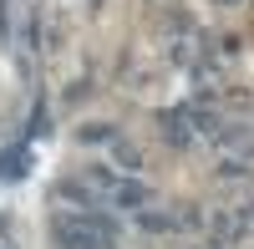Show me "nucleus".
Returning a JSON list of instances; mask_svg holds the SVG:
<instances>
[{"instance_id":"4","label":"nucleus","mask_w":254,"mask_h":249,"mask_svg":"<svg viewBox=\"0 0 254 249\" xmlns=\"http://www.w3.org/2000/svg\"><path fill=\"white\" fill-rule=\"evenodd\" d=\"M117 163H122V168H137V163H142V153L132 148V142H117Z\"/></svg>"},{"instance_id":"5","label":"nucleus","mask_w":254,"mask_h":249,"mask_svg":"<svg viewBox=\"0 0 254 249\" xmlns=\"http://www.w3.org/2000/svg\"><path fill=\"white\" fill-rule=\"evenodd\" d=\"M147 229H173V219H163V214H142Z\"/></svg>"},{"instance_id":"1","label":"nucleus","mask_w":254,"mask_h":249,"mask_svg":"<svg viewBox=\"0 0 254 249\" xmlns=\"http://www.w3.org/2000/svg\"><path fill=\"white\" fill-rule=\"evenodd\" d=\"M51 239L61 249H112L117 244V224L102 209H92V214L61 209V214H51Z\"/></svg>"},{"instance_id":"3","label":"nucleus","mask_w":254,"mask_h":249,"mask_svg":"<svg viewBox=\"0 0 254 249\" xmlns=\"http://www.w3.org/2000/svg\"><path fill=\"white\" fill-rule=\"evenodd\" d=\"M20 163H26V153H5V158H0V178H20Z\"/></svg>"},{"instance_id":"2","label":"nucleus","mask_w":254,"mask_h":249,"mask_svg":"<svg viewBox=\"0 0 254 249\" xmlns=\"http://www.w3.org/2000/svg\"><path fill=\"white\" fill-rule=\"evenodd\" d=\"M147 203H153V188H147V183H137V178H122L117 188H112V209H132V214H142Z\"/></svg>"},{"instance_id":"6","label":"nucleus","mask_w":254,"mask_h":249,"mask_svg":"<svg viewBox=\"0 0 254 249\" xmlns=\"http://www.w3.org/2000/svg\"><path fill=\"white\" fill-rule=\"evenodd\" d=\"M219 5H244V0H219Z\"/></svg>"}]
</instances>
